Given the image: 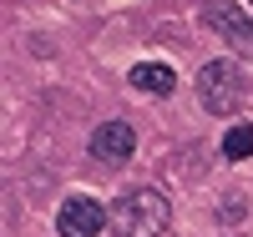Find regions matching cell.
<instances>
[{
    "label": "cell",
    "mask_w": 253,
    "mask_h": 237,
    "mask_svg": "<svg viewBox=\"0 0 253 237\" xmlns=\"http://www.w3.org/2000/svg\"><path fill=\"white\" fill-rule=\"evenodd\" d=\"M167 197L157 187H126L112 202V232L117 237H162L167 232Z\"/></svg>",
    "instance_id": "obj_1"
},
{
    "label": "cell",
    "mask_w": 253,
    "mask_h": 237,
    "mask_svg": "<svg viewBox=\"0 0 253 237\" xmlns=\"http://www.w3.org/2000/svg\"><path fill=\"white\" fill-rule=\"evenodd\" d=\"M198 96H203V106L213 116H228V111H238V101H243V81H238V71L228 66V61H208L203 76H198Z\"/></svg>",
    "instance_id": "obj_2"
},
{
    "label": "cell",
    "mask_w": 253,
    "mask_h": 237,
    "mask_svg": "<svg viewBox=\"0 0 253 237\" xmlns=\"http://www.w3.org/2000/svg\"><path fill=\"white\" fill-rule=\"evenodd\" d=\"M203 26L218 31L238 56H253V20L233 5V0H208V5H203Z\"/></svg>",
    "instance_id": "obj_3"
},
{
    "label": "cell",
    "mask_w": 253,
    "mask_h": 237,
    "mask_svg": "<svg viewBox=\"0 0 253 237\" xmlns=\"http://www.w3.org/2000/svg\"><path fill=\"white\" fill-rule=\"evenodd\" d=\"M101 222H112V212H101L96 197H66L61 212H56L61 237H101Z\"/></svg>",
    "instance_id": "obj_4"
},
{
    "label": "cell",
    "mask_w": 253,
    "mask_h": 237,
    "mask_svg": "<svg viewBox=\"0 0 253 237\" xmlns=\"http://www.w3.org/2000/svg\"><path fill=\"white\" fill-rule=\"evenodd\" d=\"M132 146H137V132L126 121H101L91 132V157L107 162V167H122L126 157H132Z\"/></svg>",
    "instance_id": "obj_5"
},
{
    "label": "cell",
    "mask_w": 253,
    "mask_h": 237,
    "mask_svg": "<svg viewBox=\"0 0 253 237\" xmlns=\"http://www.w3.org/2000/svg\"><path fill=\"white\" fill-rule=\"evenodd\" d=\"M132 86L137 91H152V96H172L177 76H172V66H162V61H142V66L132 71Z\"/></svg>",
    "instance_id": "obj_6"
},
{
    "label": "cell",
    "mask_w": 253,
    "mask_h": 237,
    "mask_svg": "<svg viewBox=\"0 0 253 237\" xmlns=\"http://www.w3.org/2000/svg\"><path fill=\"white\" fill-rule=\"evenodd\" d=\"M223 157H228V162H248V157H253V126H248V121H238V126H228V132H223Z\"/></svg>",
    "instance_id": "obj_7"
},
{
    "label": "cell",
    "mask_w": 253,
    "mask_h": 237,
    "mask_svg": "<svg viewBox=\"0 0 253 237\" xmlns=\"http://www.w3.org/2000/svg\"><path fill=\"white\" fill-rule=\"evenodd\" d=\"M248 5H253V0H248Z\"/></svg>",
    "instance_id": "obj_8"
}]
</instances>
